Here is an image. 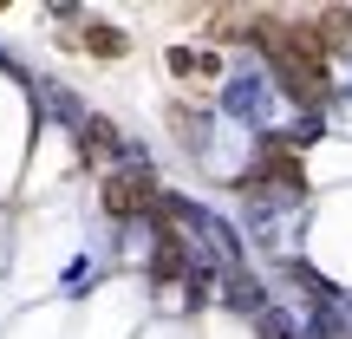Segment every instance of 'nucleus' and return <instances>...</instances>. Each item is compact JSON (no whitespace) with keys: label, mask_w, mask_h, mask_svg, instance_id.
Returning a JSON list of instances; mask_svg holds the SVG:
<instances>
[{"label":"nucleus","mask_w":352,"mask_h":339,"mask_svg":"<svg viewBox=\"0 0 352 339\" xmlns=\"http://www.w3.org/2000/svg\"><path fill=\"white\" fill-rule=\"evenodd\" d=\"M98 202H104V215H118V222L157 215V170H151V157H144L138 144H124V157H118V164L104 170Z\"/></svg>","instance_id":"f257e3e1"},{"label":"nucleus","mask_w":352,"mask_h":339,"mask_svg":"<svg viewBox=\"0 0 352 339\" xmlns=\"http://www.w3.org/2000/svg\"><path fill=\"white\" fill-rule=\"evenodd\" d=\"M222 105L241 118V124H261V118H267V91H261V78H248V72H241V78H228Z\"/></svg>","instance_id":"20e7f679"},{"label":"nucleus","mask_w":352,"mask_h":339,"mask_svg":"<svg viewBox=\"0 0 352 339\" xmlns=\"http://www.w3.org/2000/svg\"><path fill=\"white\" fill-rule=\"evenodd\" d=\"M85 52H98V59H124L131 39L118 33V26H85Z\"/></svg>","instance_id":"39448f33"},{"label":"nucleus","mask_w":352,"mask_h":339,"mask_svg":"<svg viewBox=\"0 0 352 339\" xmlns=\"http://www.w3.org/2000/svg\"><path fill=\"white\" fill-rule=\"evenodd\" d=\"M39 105H46L52 118H65V124H85V111H78V98L65 85H39Z\"/></svg>","instance_id":"423d86ee"},{"label":"nucleus","mask_w":352,"mask_h":339,"mask_svg":"<svg viewBox=\"0 0 352 339\" xmlns=\"http://www.w3.org/2000/svg\"><path fill=\"white\" fill-rule=\"evenodd\" d=\"M222 307H228V314L261 320L267 314V294H261V281H254L248 267H222Z\"/></svg>","instance_id":"f03ea898"},{"label":"nucleus","mask_w":352,"mask_h":339,"mask_svg":"<svg viewBox=\"0 0 352 339\" xmlns=\"http://www.w3.org/2000/svg\"><path fill=\"white\" fill-rule=\"evenodd\" d=\"M78 151H85V164H118V157H124V138H118L111 118H91L85 111V124H78Z\"/></svg>","instance_id":"7ed1b4c3"}]
</instances>
